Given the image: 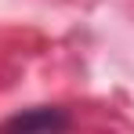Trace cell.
I'll list each match as a JSON object with an SVG mask.
<instances>
[{
	"label": "cell",
	"instance_id": "6da1fadb",
	"mask_svg": "<svg viewBox=\"0 0 134 134\" xmlns=\"http://www.w3.org/2000/svg\"><path fill=\"white\" fill-rule=\"evenodd\" d=\"M69 131V112L58 105H36V109L15 112L0 134H65Z\"/></svg>",
	"mask_w": 134,
	"mask_h": 134
}]
</instances>
